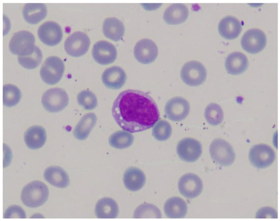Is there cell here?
Here are the masks:
<instances>
[{
    "label": "cell",
    "instance_id": "1",
    "mask_svg": "<svg viewBox=\"0 0 280 221\" xmlns=\"http://www.w3.org/2000/svg\"><path fill=\"white\" fill-rule=\"evenodd\" d=\"M111 112L123 130L136 133L150 129L158 121L159 110L147 92L133 89L120 92L115 100Z\"/></svg>",
    "mask_w": 280,
    "mask_h": 221
},
{
    "label": "cell",
    "instance_id": "2",
    "mask_svg": "<svg viewBox=\"0 0 280 221\" xmlns=\"http://www.w3.org/2000/svg\"><path fill=\"white\" fill-rule=\"evenodd\" d=\"M48 196L47 185L42 181L36 180L23 187L21 193V200L27 207L36 208L43 205Z\"/></svg>",
    "mask_w": 280,
    "mask_h": 221
},
{
    "label": "cell",
    "instance_id": "3",
    "mask_svg": "<svg viewBox=\"0 0 280 221\" xmlns=\"http://www.w3.org/2000/svg\"><path fill=\"white\" fill-rule=\"evenodd\" d=\"M209 152L213 161L222 166H231L235 159V153L231 145L220 138H216L211 142Z\"/></svg>",
    "mask_w": 280,
    "mask_h": 221
},
{
    "label": "cell",
    "instance_id": "4",
    "mask_svg": "<svg viewBox=\"0 0 280 221\" xmlns=\"http://www.w3.org/2000/svg\"><path fill=\"white\" fill-rule=\"evenodd\" d=\"M35 38L30 31L20 30L12 37L9 45L10 52L20 56L32 54L35 48Z\"/></svg>",
    "mask_w": 280,
    "mask_h": 221
},
{
    "label": "cell",
    "instance_id": "5",
    "mask_svg": "<svg viewBox=\"0 0 280 221\" xmlns=\"http://www.w3.org/2000/svg\"><path fill=\"white\" fill-rule=\"evenodd\" d=\"M64 70L63 61L59 57L52 56L45 60L41 67L40 74L44 83L54 85L61 80Z\"/></svg>",
    "mask_w": 280,
    "mask_h": 221
},
{
    "label": "cell",
    "instance_id": "6",
    "mask_svg": "<svg viewBox=\"0 0 280 221\" xmlns=\"http://www.w3.org/2000/svg\"><path fill=\"white\" fill-rule=\"evenodd\" d=\"M41 103L46 111L56 113L61 111L67 107L69 103V98L64 89L52 88L44 92Z\"/></svg>",
    "mask_w": 280,
    "mask_h": 221
},
{
    "label": "cell",
    "instance_id": "7",
    "mask_svg": "<svg viewBox=\"0 0 280 221\" xmlns=\"http://www.w3.org/2000/svg\"><path fill=\"white\" fill-rule=\"evenodd\" d=\"M180 76L186 84L190 86H197L205 82L207 72L202 64L196 60H191L183 66Z\"/></svg>",
    "mask_w": 280,
    "mask_h": 221
},
{
    "label": "cell",
    "instance_id": "8",
    "mask_svg": "<svg viewBox=\"0 0 280 221\" xmlns=\"http://www.w3.org/2000/svg\"><path fill=\"white\" fill-rule=\"evenodd\" d=\"M248 157L249 162L253 166L258 169H264L270 166L273 163L275 154L269 145L259 144L250 148Z\"/></svg>",
    "mask_w": 280,
    "mask_h": 221
},
{
    "label": "cell",
    "instance_id": "9",
    "mask_svg": "<svg viewBox=\"0 0 280 221\" xmlns=\"http://www.w3.org/2000/svg\"><path fill=\"white\" fill-rule=\"evenodd\" d=\"M90 45V39L85 33L77 31L69 36L65 40L64 48L69 55L78 57L88 51Z\"/></svg>",
    "mask_w": 280,
    "mask_h": 221
},
{
    "label": "cell",
    "instance_id": "10",
    "mask_svg": "<svg viewBox=\"0 0 280 221\" xmlns=\"http://www.w3.org/2000/svg\"><path fill=\"white\" fill-rule=\"evenodd\" d=\"M266 36L260 29L251 28L247 30L241 40L243 49L251 54L261 51L266 45Z\"/></svg>",
    "mask_w": 280,
    "mask_h": 221
},
{
    "label": "cell",
    "instance_id": "11",
    "mask_svg": "<svg viewBox=\"0 0 280 221\" xmlns=\"http://www.w3.org/2000/svg\"><path fill=\"white\" fill-rule=\"evenodd\" d=\"M202 145L199 141L192 138H185L178 143L177 154L182 161L192 163L197 161L201 155Z\"/></svg>",
    "mask_w": 280,
    "mask_h": 221
},
{
    "label": "cell",
    "instance_id": "12",
    "mask_svg": "<svg viewBox=\"0 0 280 221\" xmlns=\"http://www.w3.org/2000/svg\"><path fill=\"white\" fill-rule=\"evenodd\" d=\"M178 187L180 193L184 197L192 199L201 194L203 184L202 180L197 175L187 173L179 179Z\"/></svg>",
    "mask_w": 280,
    "mask_h": 221
},
{
    "label": "cell",
    "instance_id": "13",
    "mask_svg": "<svg viewBox=\"0 0 280 221\" xmlns=\"http://www.w3.org/2000/svg\"><path fill=\"white\" fill-rule=\"evenodd\" d=\"M135 59L143 64H149L156 59L158 49L155 43L149 39H143L138 41L133 49Z\"/></svg>",
    "mask_w": 280,
    "mask_h": 221
},
{
    "label": "cell",
    "instance_id": "14",
    "mask_svg": "<svg viewBox=\"0 0 280 221\" xmlns=\"http://www.w3.org/2000/svg\"><path fill=\"white\" fill-rule=\"evenodd\" d=\"M189 110L188 102L181 97L171 98L166 102L164 107L167 117L174 121H180L186 118Z\"/></svg>",
    "mask_w": 280,
    "mask_h": 221
},
{
    "label": "cell",
    "instance_id": "15",
    "mask_svg": "<svg viewBox=\"0 0 280 221\" xmlns=\"http://www.w3.org/2000/svg\"><path fill=\"white\" fill-rule=\"evenodd\" d=\"M92 54L96 62L106 65L115 61L117 56V51L113 44L105 40H101L94 44Z\"/></svg>",
    "mask_w": 280,
    "mask_h": 221
},
{
    "label": "cell",
    "instance_id": "16",
    "mask_svg": "<svg viewBox=\"0 0 280 221\" xmlns=\"http://www.w3.org/2000/svg\"><path fill=\"white\" fill-rule=\"evenodd\" d=\"M40 40L47 46L58 44L63 38V31L60 25L52 21H47L42 24L38 29Z\"/></svg>",
    "mask_w": 280,
    "mask_h": 221
},
{
    "label": "cell",
    "instance_id": "17",
    "mask_svg": "<svg viewBox=\"0 0 280 221\" xmlns=\"http://www.w3.org/2000/svg\"><path fill=\"white\" fill-rule=\"evenodd\" d=\"M102 81L107 88L119 89L125 84L127 76L125 71L119 66H113L104 70L101 76Z\"/></svg>",
    "mask_w": 280,
    "mask_h": 221
},
{
    "label": "cell",
    "instance_id": "18",
    "mask_svg": "<svg viewBox=\"0 0 280 221\" xmlns=\"http://www.w3.org/2000/svg\"><path fill=\"white\" fill-rule=\"evenodd\" d=\"M242 30L241 22L235 17L227 16L219 22L218 30L220 35L228 40L237 38Z\"/></svg>",
    "mask_w": 280,
    "mask_h": 221
},
{
    "label": "cell",
    "instance_id": "19",
    "mask_svg": "<svg viewBox=\"0 0 280 221\" xmlns=\"http://www.w3.org/2000/svg\"><path fill=\"white\" fill-rule=\"evenodd\" d=\"M146 176L141 169L131 167L127 168L124 174L123 182L125 187L130 191L136 192L145 184Z\"/></svg>",
    "mask_w": 280,
    "mask_h": 221
},
{
    "label": "cell",
    "instance_id": "20",
    "mask_svg": "<svg viewBox=\"0 0 280 221\" xmlns=\"http://www.w3.org/2000/svg\"><path fill=\"white\" fill-rule=\"evenodd\" d=\"M188 15L187 7L183 4L177 3L167 7L164 12L163 17L167 24L177 25L185 21Z\"/></svg>",
    "mask_w": 280,
    "mask_h": 221
},
{
    "label": "cell",
    "instance_id": "21",
    "mask_svg": "<svg viewBox=\"0 0 280 221\" xmlns=\"http://www.w3.org/2000/svg\"><path fill=\"white\" fill-rule=\"evenodd\" d=\"M225 67L229 74L233 75H239L247 69L248 61L243 53L234 52L227 56L225 61Z\"/></svg>",
    "mask_w": 280,
    "mask_h": 221
},
{
    "label": "cell",
    "instance_id": "22",
    "mask_svg": "<svg viewBox=\"0 0 280 221\" xmlns=\"http://www.w3.org/2000/svg\"><path fill=\"white\" fill-rule=\"evenodd\" d=\"M44 178L49 183L59 188L67 187L70 184L68 174L59 166H51L47 168L44 172Z\"/></svg>",
    "mask_w": 280,
    "mask_h": 221
},
{
    "label": "cell",
    "instance_id": "23",
    "mask_svg": "<svg viewBox=\"0 0 280 221\" xmlns=\"http://www.w3.org/2000/svg\"><path fill=\"white\" fill-rule=\"evenodd\" d=\"M24 140L25 144L31 149L42 147L46 141V133L44 128L40 125L30 127L25 132Z\"/></svg>",
    "mask_w": 280,
    "mask_h": 221
},
{
    "label": "cell",
    "instance_id": "24",
    "mask_svg": "<svg viewBox=\"0 0 280 221\" xmlns=\"http://www.w3.org/2000/svg\"><path fill=\"white\" fill-rule=\"evenodd\" d=\"M47 8L43 3H27L22 9L24 20L30 24H37L44 19L47 15Z\"/></svg>",
    "mask_w": 280,
    "mask_h": 221
},
{
    "label": "cell",
    "instance_id": "25",
    "mask_svg": "<svg viewBox=\"0 0 280 221\" xmlns=\"http://www.w3.org/2000/svg\"><path fill=\"white\" fill-rule=\"evenodd\" d=\"M102 29L105 37L115 42L121 40L125 33L124 24L116 17L105 19L103 23Z\"/></svg>",
    "mask_w": 280,
    "mask_h": 221
},
{
    "label": "cell",
    "instance_id": "26",
    "mask_svg": "<svg viewBox=\"0 0 280 221\" xmlns=\"http://www.w3.org/2000/svg\"><path fill=\"white\" fill-rule=\"evenodd\" d=\"M118 205L113 199L103 198L96 204L95 214L100 218H114L119 214Z\"/></svg>",
    "mask_w": 280,
    "mask_h": 221
},
{
    "label": "cell",
    "instance_id": "27",
    "mask_svg": "<svg viewBox=\"0 0 280 221\" xmlns=\"http://www.w3.org/2000/svg\"><path fill=\"white\" fill-rule=\"evenodd\" d=\"M187 209L186 202L177 197L169 198L164 205L165 214L169 218H183L186 215Z\"/></svg>",
    "mask_w": 280,
    "mask_h": 221
},
{
    "label": "cell",
    "instance_id": "28",
    "mask_svg": "<svg viewBox=\"0 0 280 221\" xmlns=\"http://www.w3.org/2000/svg\"><path fill=\"white\" fill-rule=\"evenodd\" d=\"M97 119V116L94 113L84 115L73 130L74 137L79 140L87 139L95 125Z\"/></svg>",
    "mask_w": 280,
    "mask_h": 221
},
{
    "label": "cell",
    "instance_id": "29",
    "mask_svg": "<svg viewBox=\"0 0 280 221\" xmlns=\"http://www.w3.org/2000/svg\"><path fill=\"white\" fill-rule=\"evenodd\" d=\"M134 136L126 131H118L112 134L109 138V145L117 149H125L130 147L133 143Z\"/></svg>",
    "mask_w": 280,
    "mask_h": 221
},
{
    "label": "cell",
    "instance_id": "30",
    "mask_svg": "<svg viewBox=\"0 0 280 221\" xmlns=\"http://www.w3.org/2000/svg\"><path fill=\"white\" fill-rule=\"evenodd\" d=\"M3 102L6 107H14L20 101L22 93L15 85L11 84H5L3 86Z\"/></svg>",
    "mask_w": 280,
    "mask_h": 221
},
{
    "label": "cell",
    "instance_id": "31",
    "mask_svg": "<svg viewBox=\"0 0 280 221\" xmlns=\"http://www.w3.org/2000/svg\"><path fill=\"white\" fill-rule=\"evenodd\" d=\"M204 116L207 122L213 126L220 124L223 120V112L221 107L214 103H210L207 106Z\"/></svg>",
    "mask_w": 280,
    "mask_h": 221
},
{
    "label": "cell",
    "instance_id": "32",
    "mask_svg": "<svg viewBox=\"0 0 280 221\" xmlns=\"http://www.w3.org/2000/svg\"><path fill=\"white\" fill-rule=\"evenodd\" d=\"M42 53L40 49L35 46L34 52L28 56H18L19 64L23 68L32 70L36 68L42 60Z\"/></svg>",
    "mask_w": 280,
    "mask_h": 221
},
{
    "label": "cell",
    "instance_id": "33",
    "mask_svg": "<svg viewBox=\"0 0 280 221\" xmlns=\"http://www.w3.org/2000/svg\"><path fill=\"white\" fill-rule=\"evenodd\" d=\"M172 132L171 124L164 120L157 121L152 129L153 136L156 140L160 141L167 140L171 137Z\"/></svg>",
    "mask_w": 280,
    "mask_h": 221
},
{
    "label": "cell",
    "instance_id": "34",
    "mask_svg": "<svg viewBox=\"0 0 280 221\" xmlns=\"http://www.w3.org/2000/svg\"><path fill=\"white\" fill-rule=\"evenodd\" d=\"M133 217L134 218H161V214L160 210L155 205L146 203L139 205L136 208Z\"/></svg>",
    "mask_w": 280,
    "mask_h": 221
},
{
    "label": "cell",
    "instance_id": "35",
    "mask_svg": "<svg viewBox=\"0 0 280 221\" xmlns=\"http://www.w3.org/2000/svg\"><path fill=\"white\" fill-rule=\"evenodd\" d=\"M78 103L86 110H91L98 105L96 95L91 91L83 90L79 92L77 96Z\"/></svg>",
    "mask_w": 280,
    "mask_h": 221
},
{
    "label": "cell",
    "instance_id": "36",
    "mask_svg": "<svg viewBox=\"0 0 280 221\" xmlns=\"http://www.w3.org/2000/svg\"><path fill=\"white\" fill-rule=\"evenodd\" d=\"M4 218H25L26 214L23 209L17 205H12L8 207L3 214Z\"/></svg>",
    "mask_w": 280,
    "mask_h": 221
}]
</instances>
